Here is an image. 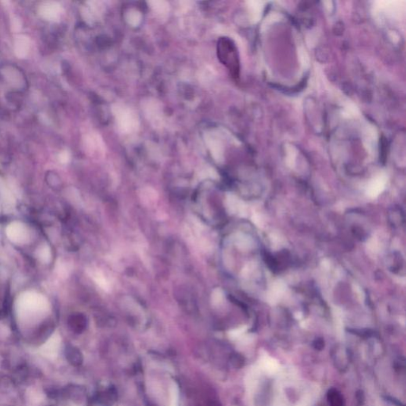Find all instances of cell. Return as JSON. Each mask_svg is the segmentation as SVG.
<instances>
[{"instance_id": "obj_10", "label": "cell", "mask_w": 406, "mask_h": 406, "mask_svg": "<svg viewBox=\"0 0 406 406\" xmlns=\"http://www.w3.org/2000/svg\"><path fill=\"white\" fill-rule=\"evenodd\" d=\"M95 282H97L98 286H100L101 288L104 289V291H108L109 288V284L108 282H106V278H104L102 275L100 274H98L97 273L96 275H95Z\"/></svg>"}, {"instance_id": "obj_5", "label": "cell", "mask_w": 406, "mask_h": 406, "mask_svg": "<svg viewBox=\"0 0 406 406\" xmlns=\"http://www.w3.org/2000/svg\"><path fill=\"white\" fill-rule=\"evenodd\" d=\"M126 21L133 26H138L141 21V15L137 10H130L126 14Z\"/></svg>"}, {"instance_id": "obj_6", "label": "cell", "mask_w": 406, "mask_h": 406, "mask_svg": "<svg viewBox=\"0 0 406 406\" xmlns=\"http://www.w3.org/2000/svg\"><path fill=\"white\" fill-rule=\"evenodd\" d=\"M149 4L153 11L157 13L165 14L169 11V5L164 1H152Z\"/></svg>"}, {"instance_id": "obj_3", "label": "cell", "mask_w": 406, "mask_h": 406, "mask_svg": "<svg viewBox=\"0 0 406 406\" xmlns=\"http://www.w3.org/2000/svg\"><path fill=\"white\" fill-rule=\"evenodd\" d=\"M8 239L17 245H23L30 240V232L26 224L19 221H14L8 224L6 228Z\"/></svg>"}, {"instance_id": "obj_9", "label": "cell", "mask_w": 406, "mask_h": 406, "mask_svg": "<svg viewBox=\"0 0 406 406\" xmlns=\"http://www.w3.org/2000/svg\"><path fill=\"white\" fill-rule=\"evenodd\" d=\"M1 193L3 195V200L6 206H13L15 205V199L8 189L2 190Z\"/></svg>"}, {"instance_id": "obj_1", "label": "cell", "mask_w": 406, "mask_h": 406, "mask_svg": "<svg viewBox=\"0 0 406 406\" xmlns=\"http://www.w3.org/2000/svg\"><path fill=\"white\" fill-rule=\"evenodd\" d=\"M50 310L48 299L35 292L21 294L16 302V312L23 321H36L44 317Z\"/></svg>"}, {"instance_id": "obj_4", "label": "cell", "mask_w": 406, "mask_h": 406, "mask_svg": "<svg viewBox=\"0 0 406 406\" xmlns=\"http://www.w3.org/2000/svg\"><path fill=\"white\" fill-rule=\"evenodd\" d=\"M60 345H61V337L59 334H53L48 341L41 347V354L49 358L56 357L59 352Z\"/></svg>"}, {"instance_id": "obj_8", "label": "cell", "mask_w": 406, "mask_h": 406, "mask_svg": "<svg viewBox=\"0 0 406 406\" xmlns=\"http://www.w3.org/2000/svg\"><path fill=\"white\" fill-rule=\"evenodd\" d=\"M38 258L42 263H46L50 261L51 252L49 247L44 245L38 251Z\"/></svg>"}, {"instance_id": "obj_12", "label": "cell", "mask_w": 406, "mask_h": 406, "mask_svg": "<svg viewBox=\"0 0 406 406\" xmlns=\"http://www.w3.org/2000/svg\"><path fill=\"white\" fill-rule=\"evenodd\" d=\"M221 298H222V295H221V291L216 289L212 295V302L214 305L219 304V303H221Z\"/></svg>"}, {"instance_id": "obj_11", "label": "cell", "mask_w": 406, "mask_h": 406, "mask_svg": "<svg viewBox=\"0 0 406 406\" xmlns=\"http://www.w3.org/2000/svg\"><path fill=\"white\" fill-rule=\"evenodd\" d=\"M329 396V401L332 406H342V397L339 393L334 392L333 393H330Z\"/></svg>"}, {"instance_id": "obj_7", "label": "cell", "mask_w": 406, "mask_h": 406, "mask_svg": "<svg viewBox=\"0 0 406 406\" xmlns=\"http://www.w3.org/2000/svg\"><path fill=\"white\" fill-rule=\"evenodd\" d=\"M171 393V400H170V405L169 406H179V399H180V389L176 382H172L170 389Z\"/></svg>"}, {"instance_id": "obj_2", "label": "cell", "mask_w": 406, "mask_h": 406, "mask_svg": "<svg viewBox=\"0 0 406 406\" xmlns=\"http://www.w3.org/2000/svg\"><path fill=\"white\" fill-rule=\"evenodd\" d=\"M118 127L124 134H130L136 131L139 127V119L138 115L130 108L122 105H116L113 108Z\"/></svg>"}]
</instances>
